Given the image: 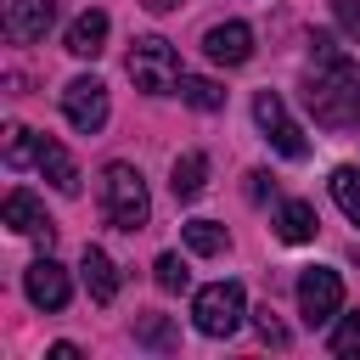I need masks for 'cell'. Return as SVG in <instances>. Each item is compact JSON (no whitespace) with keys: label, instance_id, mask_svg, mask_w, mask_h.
<instances>
[{"label":"cell","instance_id":"30bf717a","mask_svg":"<svg viewBox=\"0 0 360 360\" xmlns=\"http://www.w3.org/2000/svg\"><path fill=\"white\" fill-rule=\"evenodd\" d=\"M51 17H56V0H6V34H11L17 45L39 39V34L51 28Z\"/></svg>","mask_w":360,"mask_h":360},{"label":"cell","instance_id":"52a82bcc","mask_svg":"<svg viewBox=\"0 0 360 360\" xmlns=\"http://www.w3.org/2000/svg\"><path fill=\"white\" fill-rule=\"evenodd\" d=\"M298 309H304L309 326L332 321V315L343 309V281H338V270H304V276H298Z\"/></svg>","mask_w":360,"mask_h":360},{"label":"cell","instance_id":"4fadbf2b","mask_svg":"<svg viewBox=\"0 0 360 360\" xmlns=\"http://www.w3.org/2000/svg\"><path fill=\"white\" fill-rule=\"evenodd\" d=\"M79 276H84V287H90V298H96V304H112V298H118V264H112L101 248H84Z\"/></svg>","mask_w":360,"mask_h":360},{"label":"cell","instance_id":"e0dca14e","mask_svg":"<svg viewBox=\"0 0 360 360\" xmlns=\"http://www.w3.org/2000/svg\"><path fill=\"white\" fill-rule=\"evenodd\" d=\"M332 202L343 208V219H354V225H360V169H354V163L332 169Z\"/></svg>","mask_w":360,"mask_h":360},{"label":"cell","instance_id":"5bb4252c","mask_svg":"<svg viewBox=\"0 0 360 360\" xmlns=\"http://www.w3.org/2000/svg\"><path fill=\"white\" fill-rule=\"evenodd\" d=\"M101 45H107V11H79L68 22V51L73 56H101Z\"/></svg>","mask_w":360,"mask_h":360},{"label":"cell","instance_id":"d4e9b609","mask_svg":"<svg viewBox=\"0 0 360 360\" xmlns=\"http://www.w3.org/2000/svg\"><path fill=\"white\" fill-rule=\"evenodd\" d=\"M253 326H259V338H264V343H276V349L287 343V326H281L270 309H259V315H253Z\"/></svg>","mask_w":360,"mask_h":360},{"label":"cell","instance_id":"8992f818","mask_svg":"<svg viewBox=\"0 0 360 360\" xmlns=\"http://www.w3.org/2000/svg\"><path fill=\"white\" fill-rule=\"evenodd\" d=\"M62 118L79 135H96L107 124V84L101 79H68L62 84Z\"/></svg>","mask_w":360,"mask_h":360},{"label":"cell","instance_id":"cb8c5ba5","mask_svg":"<svg viewBox=\"0 0 360 360\" xmlns=\"http://www.w3.org/2000/svg\"><path fill=\"white\" fill-rule=\"evenodd\" d=\"M332 17L349 39H360V0H332Z\"/></svg>","mask_w":360,"mask_h":360},{"label":"cell","instance_id":"277c9868","mask_svg":"<svg viewBox=\"0 0 360 360\" xmlns=\"http://www.w3.org/2000/svg\"><path fill=\"white\" fill-rule=\"evenodd\" d=\"M242 315H248V298H242L236 281H214L191 298V321H197L202 338H231L242 326Z\"/></svg>","mask_w":360,"mask_h":360},{"label":"cell","instance_id":"4316f807","mask_svg":"<svg viewBox=\"0 0 360 360\" xmlns=\"http://www.w3.org/2000/svg\"><path fill=\"white\" fill-rule=\"evenodd\" d=\"M141 6H146V11H174L180 0H141Z\"/></svg>","mask_w":360,"mask_h":360},{"label":"cell","instance_id":"6da1fadb","mask_svg":"<svg viewBox=\"0 0 360 360\" xmlns=\"http://www.w3.org/2000/svg\"><path fill=\"white\" fill-rule=\"evenodd\" d=\"M309 62H315V73H309L304 101H309L315 124H326V129H349V124L360 118V68L338 51L332 34H315V39H309Z\"/></svg>","mask_w":360,"mask_h":360},{"label":"cell","instance_id":"9a60e30c","mask_svg":"<svg viewBox=\"0 0 360 360\" xmlns=\"http://www.w3.org/2000/svg\"><path fill=\"white\" fill-rule=\"evenodd\" d=\"M315 225H321V219H315V208H309V202H298V197H292V202H281V214H276L281 242H309V236H315Z\"/></svg>","mask_w":360,"mask_h":360},{"label":"cell","instance_id":"3957f363","mask_svg":"<svg viewBox=\"0 0 360 360\" xmlns=\"http://www.w3.org/2000/svg\"><path fill=\"white\" fill-rule=\"evenodd\" d=\"M129 79H135V90H146V96H169L186 73H180L174 45L158 39V34H146V39H135V51H129Z\"/></svg>","mask_w":360,"mask_h":360},{"label":"cell","instance_id":"484cf974","mask_svg":"<svg viewBox=\"0 0 360 360\" xmlns=\"http://www.w3.org/2000/svg\"><path fill=\"white\" fill-rule=\"evenodd\" d=\"M270 191H276V180H270L264 169H253V174H248V202H264Z\"/></svg>","mask_w":360,"mask_h":360},{"label":"cell","instance_id":"5b68a950","mask_svg":"<svg viewBox=\"0 0 360 360\" xmlns=\"http://www.w3.org/2000/svg\"><path fill=\"white\" fill-rule=\"evenodd\" d=\"M253 118H259V129H264V141L281 152V158H309V141H304V129L287 118V107H281V96L276 90H259L253 96Z\"/></svg>","mask_w":360,"mask_h":360},{"label":"cell","instance_id":"7a4b0ae2","mask_svg":"<svg viewBox=\"0 0 360 360\" xmlns=\"http://www.w3.org/2000/svg\"><path fill=\"white\" fill-rule=\"evenodd\" d=\"M101 214H107L112 231H146L152 197H146L141 169H129V163H107L101 169Z\"/></svg>","mask_w":360,"mask_h":360},{"label":"cell","instance_id":"9c48e42d","mask_svg":"<svg viewBox=\"0 0 360 360\" xmlns=\"http://www.w3.org/2000/svg\"><path fill=\"white\" fill-rule=\"evenodd\" d=\"M202 51H208L214 62H225V68H242V62L253 56V28H248V22H214V28L202 34Z\"/></svg>","mask_w":360,"mask_h":360},{"label":"cell","instance_id":"ac0fdd59","mask_svg":"<svg viewBox=\"0 0 360 360\" xmlns=\"http://www.w3.org/2000/svg\"><path fill=\"white\" fill-rule=\"evenodd\" d=\"M186 248L202 253V259L225 253V225H214V219H186Z\"/></svg>","mask_w":360,"mask_h":360},{"label":"cell","instance_id":"7c38bea8","mask_svg":"<svg viewBox=\"0 0 360 360\" xmlns=\"http://www.w3.org/2000/svg\"><path fill=\"white\" fill-rule=\"evenodd\" d=\"M39 174H45L62 197H73V191H79V163L68 158V146H62V141H45V135H39Z\"/></svg>","mask_w":360,"mask_h":360},{"label":"cell","instance_id":"ffe728a7","mask_svg":"<svg viewBox=\"0 0 360 360\" xmlns=\"http://www.w3.org/2000/svg\"><path fill=\"white\" fill-rule=\"evenodd\" d=\"M6 163H11V169H22V163H39V141H34V129H22V124H6Z\"/></svg>","mask_w":360,"mask_h":360},{"label":"cell","instance_id":"8fae6325","mask_svg":"<svg viewBox=\"0 0 360 360\" xmlns=\"http://www.w3.org/2000/svg\"><path fill=\"white\" fill-rule=\"evenodd\" d=\"M0 219H6L17 236H39V231H51V219H45V202H39L34 191H6V202H0Z\"/></svg>","mask_w":360,"mask_h":360},{"label":"cell","instance_id":"2e32d148","mask_svg":"<svg viewBox=\"0 0 360 360\" xmlns=\"http://www.w3.org/2000/svg\"><path fill=\"white\" fill-rule=\"evenodd\" d=\"M202 180H208V158H202V152L174 158V180H169V186H174V197H180V202H191V197L202 191Z\"/></svg>","mask_w":360,"mask_h":360},{"label":"cell","instance_id":"7402d4cb","mask_svg":"<svg viewBox=\"0 0 360 360\" xmlns=\"http://www.w3.org/2000/svg\"><path fill=\"white\" fill-rule=\"evenodd\" d=\"M332 354H343V360L360 354V315H343V321H338V332H332Z\"/></svg>","mask_w":360,"mask_h":360},{"label":"cell","instance_id":"d6986e66","mask_svg":"<svg viewBox=\"0 0 360 360\" xmlns=\"http://www.w3.org/2000/svg\"><path fill=\"white\" fill-rule=\"evenodd\" d=\"M180 96H186L197 112H219V107H225V90H219L214 79H197V73H186V79H180Z\"/></svg>","mask_w":360,"mask_h":360},{"label":"cell","instance_id":"44dd1931","mask_svg":"<svg viewBox=\"0 0 360 360\" xmlns=\"http://www.w3.org/2000/svg\"><path fill=\"white\" fill-rule=\"evenodd\" d=\"M152 270H158V287H163V292H180V287L191 281V270H186V259H180V253H163Z\"/></svg>","mask_w":360,"mask_h":360},{"label":"cell","instance_id":"ba28073f","mask_svg":"<svg viewBox=\"0 0 360 360\" xmlns=\"http://www.w3.org/2000/svg\"><path fill=\"white\" fill-rule=\"evenodd\" d=\"M22 292H28L34 309H62L73 287H68V270H62L56 259H34V264L22 270Z\"/></svg>","mask_w":360,"mask_h":360},{"label":"cell","instance_id":"603a6c76","mask_svg":"<svg viewBox=\"0 0 360 360\" xmlns=\"http://www.w3.org/2000/svg\"><path fill=\"white\" fill-rule=\"evenodd\" d=\"M135 338H141V343H152V349H169V343H174V332H169V321H158V315H146V321L135 326Z\"/></svg>","mask_w":360,"mask_h":360}]
</instances>
